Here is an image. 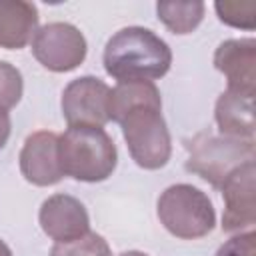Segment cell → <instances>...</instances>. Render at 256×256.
I'll return each instance as SVG.
<instances>
[{
    "mask_svg": "<svg viewBox=\"0 0 256 256\" xmlns=\"http://www.w3.org/2000/svg\"><path fill=\"white\" fill-rule=\"evenodd\" d=\"M172 64L168 44L148 28L118 30L104 48V68L118 82H152Z\"/></svg>",
    "mask_w": 256,
    "mask_h": 256,
    "instance_id": "1",
    "label": "cell"
},
{
    "mask_svg": "<svg viewBox=\"0 0 256 256\" xmlns=\"http://www.w3.org/2000/svg\"><path fill=\"white\" fill-rule=\"evenodd\" d=\"M58 162L64 176L100 182L116 166V146L100 126H68L58 136Z\"/></svg>",
    "mask_w": 256,
    "mask_h": 256,
    "instance_id": "2",
    "label": "cell"
},
{
    "mask_svg": "<svg viewBox=\"0 0 256 256\" xmlns=\"http://www.w3.org/2000/svg\"><path fill=\"white\" fill-rule=\"evenodd\" d=\"M190 156L186 170L198 174L214 188L222 184L244 164L254 162V140L200 134L188 144Z\"/></svg>",
    "mask_w": 256,
    "mask_h": 256,
    "instance_id": "3",
    "label": "cell"
},
{
    "mask_svg": "<svg viewBox=\"0 0 256 256\" xmlns=\"http://www.w3.org/2000/svg\"><path fill=\"white\" fill-rule=\"evenodd\" d=\"M160 108L162 104H136L120 120L132 158L148 170L162 168L170 158V136Z\"/></svg>",
    "mask_w": 256,
    "mask_h": 256,
    "instance_id": "4",
    "label": "cell"
},
{
    "mask_svg": "<svg viewBox=\"0 0 256 256\" xmlns=\"http://www.w3.org/2000/svg\"><path fill=\"white\" fill-rule=\"evenodd\" d=\"M158 218L178 238H200L214 228L212 202L190 184H176L158 198Z\"/></svg>",
    "mask_w": 256,
    "mask_h": 256,
    "instance_id": "5",
    "label": "cell"
},
{
    "mask_svg": "<svg viewBox=\"0 0 256 256\" xmlns=\"http://www.w3.org/2000/svg\"><path fill=\"white\" fill-rule=\"evenodd\" d=\"M110 92L102 80L84 76L70 82L62 94V114L68 126H104L110 120Z\"/></svg>",
    "mask_w": 256,
    "mask_h": 256,
    "instance_id": "6",
    "label": "cell"
},
{
    "mask_svg": "<svg viewBox=\"0 0 256 256\" xmlns=\"http://www.w3.org/2000/svg\"><path fill=\"white\" fill-rule=\"evenodd\" d=\"M32 52L42 66L56 72H66L84 60L86 40L72 24L52 22L34 34Z\"/></svg>",
    "mask_w": 256,
    "mask_h": 256,
    "instance_id": "7",
    "label": "cell"
},
{
    "mask_svg": "<svg viewBox=\"0 0 256 256\" xmlns=\"http://www.w3.org/2000/svg\"><path fill=\"white\" fill-rule=\"evenodd\" d=\"M24 178L36 186L56 184L64 174L58 162V136L54 132H36L26 138L20 154Z\"/></svg>",
    "mask_w": 256,
    "mask_h": 256,
    "instance_id": "8",
    "label": "cell"
},
{
    "mask_svg": "<svg viewBox=\"0 0 256 256\" xmlns=\"http://www.w3.org/2000/svg\"><path fill=\"white\" fill-rule=\"evenodd\" d=\"M222 196L226 202L222 228L226 232H238L254 224V162L238 168L222 184Z\"/></svg>",
    "mask_w": 256,
    "mask_h": 256,
    "instance_id": "9",
    "label": "cell"
},
{
    "mask_svg": "<svg viewBox=\"0 0 256 256\" xmlns=\"http://www.w3.org/2000/svg\"><path fill=\"white\" fill-rule=\"evenodd\" d=\"M40 224L56 242H68L88 234V214L84 206L76 198L64 194H56L42 204Z\"/></svg>",
    "mask_w": 256,
    "mask_h": 256,
    "instance_id": "10",
    "label": "cell"
},
{
    "mask_svg": "<svg viewBox=\"0 0 256 256\" xmlns=\"http://www.w3.org/2000/svg\"><path fill=\"white\" fill-rule=\"evenodd\" d=\"M256 42L248 40H228L222 42L214 54V66L226 74L228 90L242 94H254V62H256Z\"/></svg>",
    "mask_w": 256,
    "mask_h": 256,
    "instance_id": "11",
    "label": "cell"
},
{
    "mask_svg": "<svg viewBox=\"0 0 256 256\" xmlns=\"http://www.w3.org/2000/svg\"><path fill=\"white\" fill-rule=\"evenodd\" d=\"M254 94L226 90L216 102V124L224 136L250 138L254 134Z\"/></svg>",
    "mask_w": 256,
    "mask_h": 256,
    "instance_id": "12",
    "label": "cell"
},
{
    "mask_svg": "<svg viewBox=\"0 0 256 256\" xmlns=\"http://www.w3.org/2000/svg\"><path fill=\"white\" fill-rule=\"evenodd\" d=\"M38 10L30 2L0 0V46L22 48L36 34Z\"/></svg>",
    "mask_w": 256,
    "mask_h": 256,
    "instance_id": "13",
    "label": "cell"
},
{
    "mask_svg": "<svg viewBox=\"0 0 256 256\" xmlns=\"http://www.w3.org/2000/svg\"><path fill=\"white\" fill-rule=\"evenodd\" d=\"M136 104H162L156 86L152 82H118L110 92V120L120 122Z\"/></svg>",
    "mask_w": 256,
    "mask_h": 256,
    "instance_id": "14",
    "label": "cell"
},
{
    "mask_svg": "<svg viewBox=\"0 0 256 256\" xmlns=\"http://www.w3.org/2000/svg\"><path fill=\"white\" fill-rule=\"evenodd\" d=\"M156 10L158 18L176 34L192 32L204 16L202 2H158Z\"/></svg>",
    "mask_w": 256,
    "mask_h": 256,
    "instance_id": "15",
    "label": "cell"
},
{
    "mask_svg": "<svg viewBox=\"0 0 256 256\" xmlns=\"http://www.w3.org/2000/svg\"><path fill=\"white\" fill-rule=\"evenodd\" d=\"M50 256H110V248L98 234H84L68 242H56Z\"/></svg>",
    "mask_w": 256,
    "mask_h": 256,
    "instance_id": "16",
    "label": "cell"
},
{
    "mask_svg": "<svg viewBox=\"0 0 256 256\" xmlns=\"http://www.w3.org/2000/svg\"><path fill=\"white\" fill-rule=\"evenodd\" d=\"M216 12L222 22L236 28H254L256 4L254 2H216Z\"/></svg>",
    "mask_w": 256,
    "mask_h": 256,
    "instance_id": "17",
    "label": "cell"
},
{
    "mask_svg": "<svg viewBox=\"0 0 256 256\" xmlns=\"http://www.w3.org/2000/svg\"><path fill=\"white\" fill-rule=\"evenodd\" d=\"M22 96V76L8 62H0V108L8 110Z\"/></svg>",
    "mask_w": 256,
    "mask_h": 256,
    "instance_id": "18",
    "label": "cell"
},
{
    "mask_svg": "<svg viewBox=\"0 0 256 256\" xmlns=\"http://www.w3.org/2000/svg\"><path fill=\"white\" fill-rule=\"evenodd\" d=\"M254 232L240 234L236 238H230L226 244H222L216 252V256H254Z\"/></svg>",
    "mask_w": 256,
    "mask_h": 256,
    "instance_id": "19",
    "label": "cell"
},
{
    "mask_svg": "<svg viewBox=\"0 0 256 256\" xmlns=\"http://www.w3.org/2000/svg\"><path fill=\"white\" fill-rule=\"evenodd\" d=\"M8 136H10V118L8 112L0 108V148H4Z\"/></svg>",
    "mask_w": 256,
    "mask_h": 256,
    "instance_id": "20",
    "label": "cell"
},
{
    "mask_svg": "<svg viewBox=\"0 0 256 256\" xmlns=\"http://www.w3.org/2000/svg\"><path fill=\"white\" fill-rule=\"evenodd\" d=\"M0 256H12L10 250H8V246H6L2 240H0Z\"/></svg>",
    "mask_w": 256,
    "mask_h": 256,
    "instance_id": "21",
    "label": "cell"
},
{
    "mask_svg": "<svg viewBox=\"0 0 256 256\" xmlns=\"http://www.w3.org/2000/svg\"><path fill=\"white\" fill-rule=\"evenodd\" d=\"M120 256H148V254H142V252H124Z\"/></svg>",
    "mask_w": 256,
    "mask_h": 256,
    "instance_id": "22",
    "label": "cell"
}]
</instances>
